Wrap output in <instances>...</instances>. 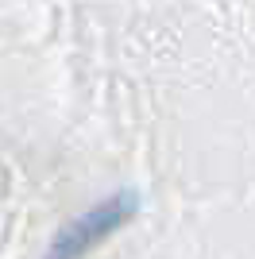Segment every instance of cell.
Wrapping results in <instances>:
<instances>
[{
  "instance_id": "6da1fadb",
  "label": "cell",
  "mask_w": 255,
  "mask_h": 259,
  "mask_svg": "<svg viewBox=\"0 0 255 259\" xmlns=\"http://www.w3.org/2000/svg\"><path fill=\"white\" fill-rule=\"evenodd\" d=\"M132 217H136V197H132V194L108 197V201L93 205L89 213H81L74 225H66L62 232L54 236L47 259H81L93 244H101V240L112 236L116 228H124Z\"/></svg>"
}]
</instances>
